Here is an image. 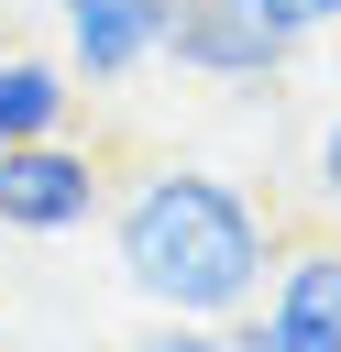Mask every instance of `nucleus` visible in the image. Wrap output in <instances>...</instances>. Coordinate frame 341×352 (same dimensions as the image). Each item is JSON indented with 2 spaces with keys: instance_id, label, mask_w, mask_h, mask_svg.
Returning a JSON list of instances; mask_svg holds the SVG:
<instances>
[{
  "instance_id": "obj_6",
  "label": "nucleus",
  "mask_w": 341,
  "mask_h": 352,
  "mask_svg": "<svg viewBox=\"0 0 341 352\" xmlns=\"http://www.w3.org/2000/svg\"><path fill=\"white\" fill-rule=\"evenodd\" d=\"M66 121H77V77H66V55L0 44V154H11V143H55Z\"/></svg>"
},
{
  "instance_id": "obj_5",
  "label": "nucleus",
  "mask_w": 341,
  "mask_h": 352,
  "mask_svg": "<svg viewBox=\"0 0 341 352\" xmlns=\"http://www.w3.org/2000/svg\"><path fill=\"white\" fill-rule=\"evenodd\" d=\"M55 11H66V77H88V88L143 77L165 44V0H55Z\"/></svg>"
},
{
  "instance_id": "obj_10",
  "label": "nucleus",
  "mask_w": 341,
  "mask_h": 352,
  "mask_svg": "<svg viewBox=\"0 0 341 352\" xmlns=\"http://www.w3.org/2000/svg\"><path fill=\"white\" fill-rule=\"evenodd\" d=\"M0 11H44V0H0Z\"/></svg>"
},
{
  "instance_id": "obj_7",
  "label": "nucleus",
  "mask_w": 341,
  "mask_h": 352,
  "mask_svg": "<svg viewBox=\"0 0 341 352\" xmlns=\"http://www.w3.org/2000/svg\"><path fill=\"white\" fill-rule=\"evenodd\" d=\"M253 11H264V33H286V44H308V33L341 22V0H253Z\"/></svg>"
},
{
  "instance_id": "obj_2",
  "label": "nucleus",
  "mask_w": 341,
  "mask_h": 352,
  "mask_svg": "<svg viewBox=\"0 0 341 352\" xmlns=\"http://www.w3.org/2000/svg\"><path fill=\"white\" fill-rule=\"evenodd\" d=\"M110 209V165L88 154V143H11L0 154V231H22V242H55V231H88Z\"/></svg>"
},
{
  "instance_id": "obj_3",
  "label": "nucleus",
  "mask_w": 341,
  "mask_h": 352,
  "mask_svg": "<svg viewBox=\"0 0 341 352\" xmlns=\"http://www.w3.org/2000/svg\"><path fill=\"white\" fill-rule=\"evenodd\" d=\"M231 352H341V242L275 253V275H264V297L242 308Z\"/></svg>"
},
{
  "instance_id": "obj_4",
  "label": "nucleus",
  "mask_w": 341,
  "mask_h": 352,
  "mask_svg": "<svg viewBox=\"0 0 341 352\" xmlns=\"http://www.w3.org/2000/svg\"><path fill=\"white\" fill-rule=\"evenodd\" d=\"M154 55L187 66V77H220V88H264L297 44L264 33L253 0H165V44H154Z\"/></svg>"
},
{
  "instance_id": "obj_1",
  "label": "nucleus",
  "mask_w": 341,
  "mask_h": 352,
  "mask_svg": "<svg viewBox=\"0 0 341 352\" xmlns=\"http://www.w3.org/2000/svg\"><path fill=\"white\" fill-rule=\"evenodd\" d=\"M110 253H121V286L154 319L231 330L264 297V275H275V220L209 165H143L110 198Z\"/></svg>"
},
{
  "instance_id": "obj_9",
  "label": "nucleus",
  "mask_w": 341,
  "mask_h": 352,
  "mask_svg": "<svg viewBox=\"0 0 341 352\" xmlns=\"http://www.w3.org/2000/svg\"><path fill=\"white\" fill-rule=\"evenodd\" d=\"M319 198L341 209V110H330V132H319Z\"/></svg>"
},
{
  "instance_id": "obj_8",
  "label": "nucleus",
  "mask_w": 341,
  "mask_h": 352,
  "mask_svg": "<svg viewBox=\"0 0 341 352\" xmlns=\"http://www.w3.org/2000/svg\"><path fill=\"white\" fill-rule=\"evenodd\" d=\"M132 352H231V330H209V319H165V330L132 341Z\"/></svg>"
}]
</instances>
